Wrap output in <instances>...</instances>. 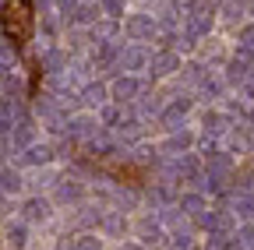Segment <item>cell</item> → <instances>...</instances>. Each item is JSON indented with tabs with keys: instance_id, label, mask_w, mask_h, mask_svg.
I'll return each instance as SVG.
<instances>
[{
	"instance_id": "obj_1",
	"label": "cell",
	"mask_w": 254,
	"mask_h": 250,
	"mask_svg": "<svg viewBox=\"0 0 254 250\" xmlns=\"http://www.w3.org/2000/svg\"><path fill=\"white\" fill-rule=\"evenodd\" d=\"M18 183H21L18 176H7V173L0 176V187H4V191H18Z\"/></svg>"
},
{
	"instance_id": "obj_2",
	"label": "cell",
	"mask_w": 254,
	"mask_h": 250,
	"mask_svg": "<svg viewBox=\"0 0 254 250\" xmlns=\"http://www.w3.org/2000/svg\"><path fill=\"white\" fill-rule=\"evenodd\" d=\"M74 250H99V243H95L92 236H85V240H78V247Z\"/></svg>"
},
{
	"instance_id": "obj_3",
	"label": "cell",
	"mask_w": 254,
	"mask_h": 250,
	"mask_svg": "<svg viewBox=\"0 0 254 250\" xmlns=\"http://www.w3.org/2000/svg\"><path fill=\"white\" fill-rule=\"evenodd\" d=\"M184 208L187 211H201V198H184Z\"/></svg>"
}]
</instances>
